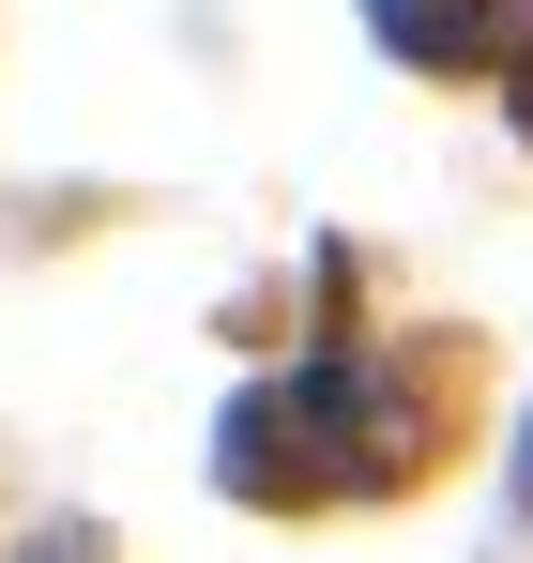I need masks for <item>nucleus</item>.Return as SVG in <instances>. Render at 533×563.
<instances>
[{
	"label": "nucleus",
	"instance_id": "f257e3e1",
	"mask_svg": "<svg viewBox=\"0 0 533 563\" xmlns=\"http://www.w3.org/2000/svg\"><path fill=\"white\" fill-rule=\"evenodd\" d=\"M351 411H381V366H290L260 380L229 427H214V472L244 503H336V487H381V442H351Z\"/></svg>",
	"mask_w": 533,
	"mask_h": 563
},
{
	"label": "nucleus",
	"instance_id": "f03ea898",
	"mask_svg": "<svg viewBox=\"0 0 533 563\" xmlns=\"http://www.w3.org/2000/svg\"><path fill=\"white\" fill-rule=\"evenodd\" d=\"M366 15H381V46H396V62H488V46H503V0H366Z\"/></svg>",
	"mask_w": 533,
	"mask_h": 563
},
{
	"label": "nucleus",
	"instance_id": "7ed1b4c3",
	"mask_svg": "<svg viewBox=\"0 0 533 563\" xmlns=\"http://www.w3.org/2000/svg\"><path fill=\"white\" fill-rule=\"evenodd\" d=\"M15 563H107V533H91V518H46V533H31Z\"/></svg>",
	"mask_w": 533,
	"mask_h": 563
},
{
	"label": "nucleus",
	"instance_id": "20e7f679",
	"mask_svg": "<svg viewBox=\"0 0 533 563\" xmlns=\"http://www.w3.org/2000/svg\"><path fill=\"white\" fill-rule=\"evenodd\" d=\"M519 503H533V427H519Z\"/></svg>",
	"mask_w": 533,
	"mask_h": 563
}]
</instances>
